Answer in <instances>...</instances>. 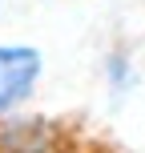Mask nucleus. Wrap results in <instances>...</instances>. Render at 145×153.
<instances>
[{
	"label": "nucleus",
	"instance_id": "f257e3e1",
	"mask_svg": "<svg viewBox=\"0 0 145 153\" xmlns=\"http://www.w3.org/2000/svg\"><path fill=\"white\" fill-rule=\"evenodd\" d=\"M45 53L36 45H0V121L16 117L40 89Z\"/></svg>",
	"mask_w": 145,
	"mask_h": 153
},
{
	"label": "nucleus",
	"instance_id": "f03ea898",
	"mask_svg": "<svg viewBox=\"0 0 145 153\" xmlns=\"http://www.w3.org/2000/svg\"><path fill=\"white\" fill-rule=\"evenodd\" d=\"M101 73H105V89H109V97H113V101H121L125 93L137 85V69H133L129 48H109Z\"/></svg>",
	"mask_w": 145,
	"mask_h": 153
},
{
	"label": "nucleus",
	"instance_id": "7ed1b4c3",
	"mask_svg": "<svg viewBox=\"0 0 145 153\" xmlns=\"http://www.w3.org/2000/svg\"><path fill=\"white\" fill-rule=\"evenodd\" d=\"M0 4H4V0H0Z\"/></svg>",
	"mask_w": 145,
	"mask_h": 153
}]
</instances>
